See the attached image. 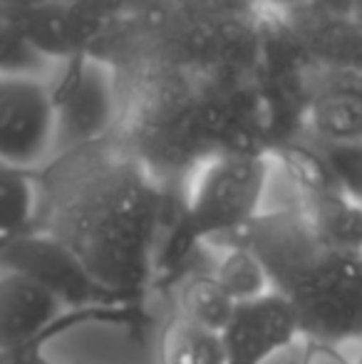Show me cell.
<instances>
[{"label":"cell","instance_id":"cell-1","mask_svg":"<svg viewBox=\"0 0 362 364\" xmlns=\"http://www.w3.org/2000/svg\"><path fill=\"white\" fill-rule=\"evenodd\" d=\"M33 230L55 238L92 280L124 300H147L156 250L183 198L166 188L127 146L105 141L60 154L35 171Z\"/></svg>","mask_w":362,"mask_h":364},{"label":"cell","instance_id":"cell-2","mask_svg":"<svg viewBox=\"0 0 362 364\" xmlns=\"http://www.w3.org/2000/svg\"><path fill=\"white\" fill-rule=\"evenodd\" d=\"M248 248L298 317L300 337L330 345L362 342V250L325 240L300 206L266 208L241 230L206 243Z\"/></svg>","mask_w":362,"mask_h":364},{"label":"cell","instance_id":"cell-3","mask_svg":"<svg viewBox=\"0 0 362 364\" xmlns=\"http://www.w3.org/2000/svg\"><path fill=\"white\" fill-rule=\"evenodd\" d=\"M271 178V151L211 154L183 183L181 225L198 243H216L236 233L263 211Z\"/></svg>","mask_w":362,"mask_h":364},{"label":"cell","instance_id":"cell-4","mask_svg":"<svg viewBox=\"0 0 362 364\" xmlns=\"http://www.w3.org/2000/svg\"><path fill=\"white\" fill-rule=\"evenodd\" d=\"M55 107V156L87 149L110 136L119 119L122 95L117 75L97 55L80 53L50 75Z\"/></svg>","mask_w":362,"mask_h":364},{"label":"cell","instance_id":"cell-5","mask_svg":"<svg viewBox=\"0 0 362 364\" xmlns=\"http://www.w3.org/2000/svg\"><path fill=\"white\" fill-rule=\"evenodd\" d=\"M0 273H15L33 280L65 310L107 302H134L102 288L65 245L38 230L0 235Z\"/></svg>","mask_w":362,"mask_h":364},{"label":"cell","instance_id":"cell-6","mask_svg":"<svg viewBox=\"0 0 362 364\" xmlns=\"http://www.w3.org/2000/svg\"><path fill=\"white\" fill-rule=\"evenodd\" d=\"M50 77H0V161L40 171L55 159Z\"/></svg>","mask_w":362,"mask_h":364},{"label":"cell","instance_id":"cell-7","mask_svg":"<svg viewBox=\"0 0 362 364\" xmlns=\"http://www.w3.org/2000/svg\"><path fill=\"white\" fill-rule=\"evenodd\" d=\"M303 340L293 307L275 292L236 305L221 332L226 364H268Z\"/></svg>","mask_w":362,"mask_h":364},{"label":"cell","instance_id":"cell-8","mask_svg":"<svg viewBox=\"0 0 362 364\" xmlns=\"http://www.w3.org/2000/svg\"><path fill=\"white\" fill-rule=\"evenodd\" d=\"M65 307L35 285L15 273H0V352H40L38 340L48 325Z\"/></svg>","mask_w":362,"mask_h":364},{"label":"cell","instance_id":"cell-9","mask_svg":"<svg viewBox=\"0 0 362 364\" xmlns=\"http://www.w3.org/2000/svg\"><path fill=\"white\" fill-rule=\"evenodd\" d=\"M345 77V82L320 90L308 105L310 129L320 144H345L362 141V80Z\"/></svg>","mask_w":362,"mask_h":364},{"label":"cell","instance_id":"cell-10","mask_svg":"<svg viewBox=\"0 0 362 364\" xmlns=\"http://www.w3.org/2000/svg\"><path fill=\"white\" fill-rule=\"evenodd\" d=\"M174 312L183 320L203 327V330L221 335L236 312V302L223 292L213 278V268L201 270L196 265L174 285Z\"/></svg>","mask_w":362,"mask_h":364},{"label":"cell","instance_id":"cell-11","mask_svg":"<svg viewBox=\"0 0 362 364\" xmlns=\"http://www.w3.org/2000/svg\"><path fill=\"white\" fill-rule=\"evenodd\" d=\"M156 364H226L221 335L171 315L156 337Z\"/></svg>","mask_w":362,"mask_h":364},{"label":"cell","instance_id":"cell-12","mask_svg":"<svg viewBox=\"0 0 362 364\" xmlns=\"http://www.w3.org/2000/svg\"><path fill=\"white\" fill-rule=\"evenodd\" d=\"M300 208L325 240L350 250H362V206L343 193L308 198Z\"/></svg>","mask_w":362,"mask_h":364},{"label":"cell","instance_id":"cell-13","mask_svg":"<svg viewBox=\"0 0 362 364\" xmlns=\"http://www.w3.org/2000/svg\"><path fill=\"white\" fill-rule=\"evenodd\" d=\"M218 250L221 255L213 260V278L236 305L253 302L271 292L266 268L251 250L241 245H226Z\"/></svg>","mask_w":362,"mask_h":364},{"label":"cell","instance_id":"cell-14","mask_svg":"<svg viewBox=\"0 0 362 364\" xmlns=\"http://www.w3.org/2000/svg\"><path fill=\"white\" fill-rule=\"evenodd\" d=\"M310 35L315 58L335 73L362 80V20H320Z\"/></svg>","mask_w":362,"mask_h":364},{"label":"cell","instance_id":"cell-15","mask_svg":"<svg viewBox=\"0 0 362 364\" xmlns=\"http://www.w3.org/2000/svg\"><path fill=\"white\" fill-rule=\"evenodd\" d=\"M38 208L35 171L0 161V235L33 230Z\"/></svg>","mask_w":362,"mask_h":364},{"label":"cell","instance_id":"cell-16","mask_svg":"<svg viewBox=\"0 0 362 364\" xmlns=\"http://www.w3.org/2000/svg\"><path fill=\"white\" fill-rule=\"evenodd\" d=\"M58 70L25 35L18 20L0 15V77H50Z\"/></svg>","mask_w":362,"mask_h":364},{"label":"cell","instance_id":"cell-17","mask_svg":"<svg viewBox=\"0 0 362 364\" xmlns=\"http://www.w3.org/2000/svg\"><path fill=\"white\" fill-rule=\"evenodd\" d=\"M318 151L333 173L340 193L362 206V141L320 144Z\"/></svg>","mask_w":362,"mask_h":364},{"label":"cell","instance_id":"cell-18","mask_svg":"<svg viewBox=\"0 0 362 364\" xmlns=\"http://www.w3.org/2000/svg\"><path fill=\"white\" fill-rule=\"evenodd\" d=\"M300 364H355L338 345L320 340H300Z\"/></svg>","mask_w":362,"mask_h":364},{"label":"cell","instance_id":"cell-19","mask_svg":"<svg viewBox=\"0 0 362 364\" xmlns=\"http://www.w3.org/2000/svg\"><path fill=\"white\" fill-rule=\"evenodd\" d=\"M320 20H350L355 15V0H308Z\"/></svg>","mask_w":362,"mask_h":364},{"label":"cell","instance_id":"cell-20","mask_svg":"<svg viewBox=\"0 0 362 364\" xmlns=\"http://www.w3.org/2000/svg\"><path fill=\"white\" fill-rule=\"evenodd\" d=\"M55 3V0H0V15L5 18L20 20L25 15L35 13V10L45 8V5Z\"/></svg>","mask_w":362,"mask_h":364},{"label":"cell","instance_id":"cell-21","mask_svg":"<svg viewBox=\"0 0 362 364\" xmlns=\"http://www.w3.org/2000/svg\"><path fill=\"white\" fill-rule=\"evenodd\" d=\"M268 364H300V342L290 347V350L280 352V355L275 357V360L268 362Z\"/></svg>","mask_w":362,"mask_h":364},{"label":"cell","instance_id":"cell-22","mask_svg":"<svg viewBox=\"0 0 362 364\" xmlns=\"http://www.w3.org/2000/svg\"><path fill=\"white\" fill-rule=\"evenodd\" d=\"M271 3L278 5V8H295V5H303L308 0H271Z\"/></svg>","mask_w":362,"mask_h":364},{"label":"cell","instance_id":"cell-23","mask_svg":"<svg viewBox=\"0 0 362 364\" xmlns=\"http://www.w3.org/2000/svg\"><path fill=\"white\" fill-rule=\"evenodd\" d=\"M55 3H60V5H65V8H75V5H80V3H85V0H55Z\"/></svg>","mask_w":362,"mask_h":364},{"label":"cell","instance_id":"cell-24","mask_svg":"<svg viewBox=\"0 0 362 364\" xmlns=\"http://www.w3.org/2000/svg\"><path fill=\"white\" fill-rule=\"evenodd\" d=\"M355 20H362V0H355Z\"/></svg>","mask_w":362,"mask_h":364},{"label":"cell","instance_id":"cell-25","mask_svg":"<svg viewBox=\"0 0 362 364\" xmlns=\"http://www.w3.org/2000/svg\"><path fill=\"white\" fill-rule=\"evenodd\" d=\"M30 364H53V362H48V360H45V357H43V352H40V355H35V357H33V362H30Z\"/></svg>","mask_w":362,"mask_h":364},{"label":"cell","instance_id":"cell-26","mask_svg":"<svg viewBox=\"0 0 362 364\" xmlns=\"http://www.w3.org/2000/svg\"><path fill=\"white\" fill-rule=\"evenodd\" d=\"M10 360H13V357H10V355H3V352H0V364H10Z\"/></svg>","mask_w":362,"mask_h":364},{"label":"cell","instance_id":"cell-27","mask_svg":"<svg viewBox=\"0 0 362 364\" xmlns=\"http://www.w3.org/2000/svg\"><path fill=\"white\" fill-rule=\"evenodd\" d=\"M355 364H362V350H360V357H358V362H355Z\"/></svg>","mask_w":362,"mask_h":364}]
</instances>
